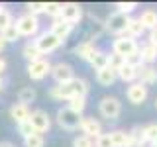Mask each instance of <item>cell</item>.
Wrapping results in <instances>:
<instances>
[{"instance_id":"obj_1","label":"cell","mask_w":157,"mask_h":147,"mask_svg":"<svg viewBox=\"0 0 157 147\" xmlns=\"http://www.w3.org/2000/svg\"><path fill=\"white\" fill-rule=\"evenodd\" d=\"M88 94V82L85 78L81 77H75L73 81L65 82V85H55L49 88V98H53V100H71V98L75 96H85L86 98Z\"/></svg>"},{"instance_id":"obj_2","label":"cell","mask_w":157,"mask_h":147,"mask_svg":"<svg viewBox=\"0 0 157 147\" xmlns=\"http://www.w3.org/2000/svg\"><path fill=\"white\" fill-rule=\"evenodd\" d=\"M20 37H37L39 36V20L32 14H22L14 22Z\"/></svg>"},{"instance_id":"obj_3","label":"cell","mask_w":157,"mask_h":147,"mask_svg":"<svg viewBox=\"0 0 157 147\" xmlns=\"http://www.w3.org/2000/svg\"><path fill=\"white\" fill-rule=\"evenodd\" d=\"M81 120L82 116L77 114V112H73L69 106H63L57 110V124L63 127V130H78L81 127Z\"/></svg>"},{"instance_id":"obj_4","label":"cell","mask_w":157,"mask_h":147,"mask_svg":"<svg viewBox=\"0 0 157 147\" xmlns=\"http://www.w3.org/2000/svg\"><path fill=\"white\" fill-rule=\"evenodd\" d=\"M98 112L104 120H116L122 112V102L116 96H104L98 102Z\"/></svg>"},{"instance_id":"obj_5","label":"cell","mask_w":157,"mask_h":147,"mask_svg":"<svg viewBox=\"0 0 157 147\" xmlns=\"http://www.w3.org/2000/svg\"><path fill=\"white\" fill-rule=\"evenodd\" d=\"M140 51V45H137L136 39L128 37V36H120L114 39V43H112V53H116V55L128 59L130 55H134V53Z\"/></svg>"},{"instance_id":"obj_6","label":"cell","mask_w":157,"mask_h":147,"mask_svg":"<svg viewBox=\"0 0 157 147\" xmlns=\"http://www.w3.org/2000/svg\"><path fill=\"white\" fill-rule=\"evenodd\" d=\"M33 43L37 45V49L41 51V55H47V53H53L55 49H59L63 45V41L59 37H55L51 33V29H47V32H41L39 36L33 39Z\"/></svg>"},{"instance_id":"obj_7","label":"cell","mask_w":157,"mask_h":147,"mask_svg":"<svg viewBox=\"0 0 157 147\" xmlns=\"http://www.w3.org/2000/svg\"><path fill=\"white\" fill-rule=\"evenodd\" d=\"M128 22H130V16H126V14H120V12H112L110 16L104 20V26L110 33H114V36H124L126 29H128Z\"/></svg>"},{"instance_id":"obj_8","label":"cell","mask_w":157,"mask_h":147,"mask_svg":"<svg viewBox=\"0 0 157 147\" xmlns=\"http://www.w3.org/2000/svg\"><path fill=\"white\" fill-rule=\"evenodd\" d=\"M51 63L47 59H39V61L28 63V77L32 81H43L47 75H51Z\"/></svg>"},{"instance_id":"obj_9","label":"cell","mask_w":157,"mask_h":147,"mask_svg":"<svg viewBox=\"0 0 157 147\" xmlns=\"http://www.w3.org/2000/svg\"><path fill=\"white\" fill-rule=\"evenodd\" d=\"M51 77H53V81H55L57 85H65V82L75 78V71H73V67L69 65V63L59 61V63H55V65L51 67Z\"/></svg>"},{"instance_id":"obj_10","label":"cell","mask_w":157,"mask_h":147,"mask_svg":"<svg viewBox=\"0 0 157 147\" xmlns=\"http://www.w3.org/2000/svg\"><path fill=\"white\" fill-rule=\"evenodd\" d=\"M29 124L33 126V130H36V134H45L49 131V127H51V118L45 110H33L32 114H29Z\"/></svg>"},{"instance_id":"obj_11","label":"cell","mask_w":157,"mask_h":147,"mask_svg":"<svg viewBox=\"0 0 157 147\" xmlns=\"http://www.w3.org/2000/svg\"><path fill=\"white\" fill-rule=\"evenodd\" d=\"M147 86L145 85H141L140 81L137 82H132L130 86H128V90H126V96H128V100L132 102V104H144V102L147 100Z\"/></svg>"},{"instance_id":"obj_12","label":"cell","mask_w":157,"mask_h":147,"mask_svg":"<svg viewBox=\"0 0 157 147\" xmlns=\"http://www.w3.org/2000/svg\"><path fill=\"white\" fill-rule=\"evenodd\" d=\"M81 18H82V6L81 4H77V2H67V4H63V12H61V20H65V22L69 24H78L81 22Z\"/></svg>"},{"instance_id":"obj_13","label":"cell","mask_w":157,"mask_h":147,"mask_svg":"<svg viewBox=\"0 0 157 147\" xmlns=\"http://www.w3.org/2000/svg\"><path fill=\"white\" fill-rule=\"evenodd\" d=\"M78 130L82 131V135H86V137H100L102 135V126H100V122L94 120V118H82L81 120V127Z\"/></svg>"},{"instance_id":"obj_14","label":"cell","mask_w":157,"mask_h":147,"mask_svg":"<svg viewBox=\"0 0 157 147\" xmlns=\"http://www.w3.org/2000/svg\"><path fill=\"white\" fill-rule=\"evenodd\" d=\"M73 28H75L73 24H69V22H65V20L59 18V20H55V22L51 24V33H53L55 37H59L61 41H65V39L71 36Z\"/></svg>"},{"instance_id":"obj_15","label":"cell","mask_w":157,"mask_h":147,"mask_svg":"<svg viewBox=\"0 0 157 147\" xmlns=\"http://www.w3.org/2000/svg\"><path fill=\"white\" fill-rule=\"evenodd\" d=\"M137 78L141 85H155L157 82V69L153 65H141L137 69Z\"/></svg>"},{"instance_id":"obj_16","label":"cell","mask_w":157,"mask_h":147,"mask_svg":"<svg viewBox=\"0 0 157 147\" xmlns=\"http://www.w3.org/2000/svg\"><path fill=\"white\" fill-rule=\"evenodd\" d=\"M29 114H32V112H29V106H24V104H20V102L10 106V118L16 122V126L22 124V122H28Z\"/></svg>"},{"instance_id":"obj_17","label":"cell","mask_w":157,"mask_h":147,"mask_svg":"<svg viewBox=\"0 0 157 147\" xmlns=\"http://www.w3.org/2000/svg\"><path fill=\"white\" fill-rule=\"evenodd\" d=\"M116 78H118V73L110 67L102 69V71H96V81L100 86H112L116 82Z\"/></svg>"},{"instance_id":"obj_18","label":"cell","mask_w":157,"mask_h":147,"mask_svg":"<svg viewBox=\"0 0 157 147\" xmlns=\"http://www.w3.org/2000/svg\"><path fill=\"white\" fill-rule=\"evenodd\" d=\"M110 141H112V145L114 147H128L132 143V139H130V131H124V130H114V131H110Z\"/></svg>"},{"instance_id":"obj_19","label":"cell","mask_w":157,"mask_h":147,"mask_svg":"<svg viewBox=\"0 0 157 147\" xmlns=\"http://www.w3.org/2000/svg\"><path fill=\"white\" fill-rule=\"evenodd\" d=\"M94 43L92 41H82V43H78V45L75 47V55L78 59H82V61H90V57L94 55Z\"/></svg>"},{"instance_id":"obj_20","label":"cell","mask_w":157,"mask_h":147,"mask_svg":"<svg viewBox=\"0 0 157 147\" xmlns=\"http://www.w3.org/2000/svg\"><path fill=\"white\" fill-rule=\"evenodd\" d=\"M140 55H141L144 65H153L157 61V47L151 45V43H145V45L140 47Z\"/></svg>"},{"instance_id":"obj_21","label":"cell","mask_w":157,"mask_h":147,"mask_svg":"<svg viewBox=\"0 0 157 147\" xmlns=\"http://www.w3.org/2000/svg\"><path fill=\"white\" fill-rule=\"evenodd\" d=\"M22 55H24V59H26L28 63H33V61H39V59H43L41 51L37 49V45H36L33 41H28L26 45H24V49H22Z\"/></svg>"},{"instance_id":"obj_22","label":"cell","mask_w":157,"mask_h":147,"mask_svg":"<svg viewBox=\"0 0 157 147\" xmlns=\"http://www.w3.org/2000/svg\"><path fill=\"white\" fill-rule=\"evenodd\" d=\"M137 20H140V24L144 26V29H149L151 32V29L157 28V12L155 10H144Z\"/></svg>"},{"instance_id":"obj_23","label":"cell","mask_w":157,"mask_h":147,"mask_svg":"<svg viewBox=\"0 0 157 147\" xmlns=\"http://www.w3.org/2000/svg\"><path fill=\"white\" fill-rule=\"evenodd\" d=\"M36 98H37V92H36L33 86H24L22 90L18 92V102L24 104V106H29L32 102H36Z\"/></svg>"},{"instance_id":"obj_24","label":"cell","mask_w":157,"mask_h":147,"mask_svg":"<svg viewBox=\"0 0 157 147\" xmlns=\"http://www.w3.org/2000/svg\"><path fill=\"white\" fill-rule=\"evenodd\" d=\"M116 73H118V78H120L122 82H134L137 78V69H134L132 65H128V63L122 69H118Z\"/></svg>"},{"instance_id":"obj_25","label":"cell","mask_w":157,"mask_h":147,"mask_svg":"<svg viewBox=\"0 0 157 147\" xmlns=\"http://www.w3.org/2000/svg\"><path fill=\"white\" fill-rule=\"evenodd\" d=\"M92 65L94 71H102V69L108 67V53L104 51H94V55L90 57V61H88Z\"/></svg>"},{"instance_id":"obj_26","label":"cell","mask_w":157,"mask_h":147,"mask_svg":"<svg viewBox=\"0 0 157 147\" xmlns=\"http://www.w3.org/2000/svg\"><path fill=\"white\" fill-rule=\"evenodd\" d=\"M144 32H145V29H144V26L140 24V20H137V18H130V22H128V29H126L124 36L136 39V37H140Z\"/></svg>"},{"instance_id":"obj_27","label":"cell","mask_w":157,"mask_h":147,"mask_svg":"<svg viewBox=\"0 0 157 147\" xmlns=\"http://www.w3.org/2000/svg\"><path fill=\"white\" fill-rule=\"evenodd\" d=\"M130 139H132V143L144 147V143H145V127L144 126H136L134 130L130 131Z\"/></svg>"},{"instance_id":"obj_28","label":"cell","mask_w":157,"mask_h":147,"mask_svg":"<svg viewBox=\"0 0 157 147\" xmlns=\"http://www.w3.org/2000/svg\"><path fill=\"white\" fill-rule=\"evenodd\" d=\"M0 37H2L6 43H14V41H18V39H20V33H18L16 26L12 24V26H8L6 29H2V32H0Z\"/></svg>"},{"instance_id":"obj_29","label":"cell","mask_w":157,"mask_h":147,"mask_svg":"<svg viewBox=\"0 0 157 147\" xmlns=\"http://www.w3.org/2000/svg\"><path fill=\"white\" fill-rule=\"evenodd\" d=\"M69 108H71L73 112H77V114L82 116V112H85V108H86V98H85V96H75V98H71V100H69Z\"/></svg>"},{"instance_id":"obj_30","label":"cell","mask_w":157,"mask_h":147,"mask_svg":"<svg viewBox=\"0 0 157 147\" xmlns=\"http://www.w3.org/2000/svg\"><path fill=\"white\" fill-rule=\"evenodd\" d=\"M24 145L26 147H43L45 145V137H43L41 134H33L24 139Z\"/></svg>"},{"instance_id":"obj_31","label":"cell","mask_w":157,"mask_h":147,"mask_svg":"<svg viewBox=\"0 0 157 147\" xmlns=\"http://www.w3.org/2000/svg\"><path fill=\"white\" fill-rule=\"evenodd\" d=\"M26 8H28V14L37 18V14H45L47 2H29V4H26Z\"/></svg>"},{"instance_id":"obj_32","label":"cell","mask_w":157,"mask_h":147,"mask_svg":"<svg viewBox=\"0 0 157 147\" xmlns=\"http://www.w3.org/2000/svg\"><path fill=\"white\" fill-rule=\"evenodd\" d=\"M61 12H63V4H59V2H47V8H45L47 16L59 20V18H61Z\"/></svg>"},{"instance_id":"obj_33","label":"cell","mask_w":157,"mask_h":147,"mask_svg":"<svg viewBox=\"0 0 157 147\" xmlns=\"http://www.w3.org/2000/svg\"><path fill=\"white\" fill-rule=\"evenodd\" d=\"M14 24V16H12V12H10V10H0V32H2V29H6L8 26H12Z\"/></svg>"},{"instance_id":"obj_34","label":"cell","mask_w":157,"mask_h":147,"mask_svg":"<svg viewBox=\"0 0 157 147\" xmlns=\"http://www.w3.org/2000/svg\"><path fill=\"white\" fill-rule=\"evenodd\" d=\"M124 65H126V59L124 57L116 55V53H110V55H108V67H110V69L118 71V69H122Z\"/></svg>"},{"instance_id":"obj_35","label":"cell","mask_w":157,"mask_h":147,"mask_svg":"<svg viewBox=\"0 0 157 147\" xmlns=\"http://www.w3.org/2000/svg\"><path fill=\"white\" fill-rule=\"evenodd\" d=\"M144 127H145V143L147 141H149L151 145L157 143V124H147Z\"/></svg>"},{"instance_id":"obj_36","label":"cell","mask_w":157,"mask_h":147,"mask_svg":"<svg viewBox=\"0 0 157 147\" xmlns=\"http://www.w3.org/2000/svg\"><path fill=\"white\" fill-rule=\"evenodd\" d=\"M116 12H120V14H126V16H130L132 12L137 8V4L136 2H116Z\"/></svg>"},{"instance_id":"obj_37","label":"cell","mask_w":157,"mask_h":147,"mask_svg":"<svg viewBox=\"0 0 157 147\" xmlns=\"http://www.w3.org/2000/svg\"><path fill=\"white\" fill-rule=\"evenodd\" d=\"M18 134L26 139V137H29V135H33L36 134V130H33V126L29 124V120L28 122H22V124H18Z\"/></svg>"},{"instance_id":"obj_38","label":"cell","mask_w":157,"mask_h":147,"mask_svg":"<svg viewBox=\"0 0 157 147\" xmlns=\"http://www.w3.org/2000/svg\"><path fill=\"white\" fill-rule=\"evenodd\" d=\"M73 147H94V143H92L90 137L78 135V137H75V139H73Z\"/></svg>"},{"instance_id":"obj_39","label":"cell","mask_w":157,"mask_h":147,"mask_svg":"<svg viewBox=\"0 0 157 147\" xmlns=\"http://www.w3.org/2000/svg\"><path fill=\"white\" fill-rule=\"evenodd\" d=\"M126 63H128V65H132L134 69H140L141 65H144V61H141V55H140V51H137V53H134V55H130V57L126 59Z\"/></svg>"},{"instance_id":"obj_40","label":"cell","mask_w":157,"mask_h":147,"mask_svg":"<svg viewBox=\"0 0 157 147\" xmlns=\"http://www.w3.org/2000/svg\"><path fill=\"white\" fill-rule=\"evenodd\" d=\"M94 143H96V147H114V145H112V141H110V135H108V134H102L100 137H96Z\"/></svg>"},{"instance_id":"obj_41","label":"cell","mask_w":157,"mask_h":147,"mask_svg":"<svg viewBox=\"0 0 157 147\" xmlns=\"http://www.w3.org/2000/svg\"><path fill=\"white\" fill-rule=\"evenodd\" d=\"M147 43H151V45H155V47H157V28L149 32V41H147Z\"/></svg>"},{"instance_id":"obj_42","label":"cell","mask_w":157,"mask_h":147,"mask_svg":"<svg viewBox=\"0 0 157 147\" xmlns=\"http://www.w3.org/2000/svg\"><path fill=\"white\" fill-rule=\"evenodd\" d=\"M4 71H6V59H2V57H0V75H2Z\"/></svg>"},{"instance_id":"obj_43","label":"cell","mask_w":157,"mask_h":147,"mask_svg":"<svg viewBox=\"0 0 157 147\" xmlns=\"http://www.w3.org/2000/svg\"><path fill=\"white\" fill-rule=\"evenodd\" d=\"M4 49H6V41H4V39H2V37H0V53H2V51H4Z\"/></svg>"},{"instance_id":"obj_44","label":"cell","mask_w":157,"mask_h":147,"mask_svg":"<svg viewBox=\"0 0 157 147\" xmlns=\"http://www.w3.org/2000/svg\"><path fill=\"white\" fill-rule=\"evenodd\" d=\"M0 147H14V143H10V141H0Z\"/></svg>"},{"instance_id":"obj_45","label":"cell","mask_w":157,"mask_h":147,"mask_svg":"<svg viewBox=\"0 0 157 147\" xmlns=\"http://www.w3.org/2000/svg\"><path fill=\"white\" fill-rule=\"evenodd\" d=\"M2 85H4V82H2V77H0V90H2V88H4Z\"/></svg>"},{"instance_id":"obj_46","label":"cell","mask_w":157,"mask_h":147,"mask_svg":"<svg viewBox=\"0 0 157 147\" xmlns=\"http://www.w3.org/2000/svg\"><path fill=\"white\" fill-rule=\"evenodd\" d=\"M0 10H4V4H0Z\"/></svg>"},{"instance_id":"obj_47","label":"cell","mask_w":157,"mask_h":147,"mask_svg":"<svg viewBox=\"0 0 157 147\" xmlns=\"http://www.w3.org/2000/svg\"><path fill=\"white\" fill-rule=\"evenodd\" d=\"M155 108H157V98H155Z\"/></svg>"},{"instance_id":"obj_48","label":"cell","mask_w":157,"mask_h":147,"mask_svg":"<svg viewBox=\"0 0 157 147\" xmlns=\"http://www.w3.org/2000/svg\"><path fill=\"white\" fill-rule=\"evenodd\" d=\"M151 147H157V145H151Z\"/></svg>"},{"instance_id":"obj_49","label":"cell","mask_w":157,"mask_h":147,"mask_svg":"<svg viewBox=\"0 0 157 147\" xmlns=\"http://www.w3.org/2000/svg\"><path fill=\"white\" fill-rule=\"evenodd\" d=\"M153 145H157V143H153Z\"/></svg>"}]
</instances>
